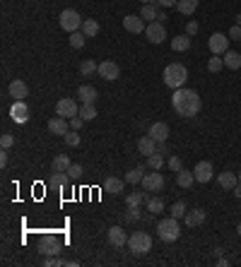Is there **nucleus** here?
Returning a JSON list of instances; mask_svg holds the SVG:
<instances>
[{
	"instance_id": "52",
	"label": "nucleus",
	"mask_w": 241,
	"mask_h": 267,
	"mask_svg": "<svg viewBox=\"0 0 241 267\" xmlns=\"http://www.w3.org/2000/svg\"><path fill=\"white\" fill-rule=\"evenodd\" d=\"M157 152L159 154H167V145H164V142H157Z\"/></svg>"
},
{
	"instance_id": "18",
	"label": "nucleus",
	"mask_w": 241,
	"mask_h": 267,
	"mask_svg": "<svg viewBox=\"0 0 241 267\" xmlns=\"http://www.w3.org/2000/svg\"><path fill=\"white\" fill-rule=\"evenodd\" d=\"M106 239H109V243L116 246V248H123V246L128 243V236H126V231L120 229V226H111L109 233H106Z\"/></svg>"
},
{
	"instance_id": "4",
	"label": "nucleus",
	"mask_w": 241,
	"mask_h": 267,
	"mask_svg": "<svg viewBox=\"0 0 241 267\" xmlns=\"http://www.w3.org/2000/svg\"><path fill=\"white\" fill-rule=\"evenodd\" d=\"M82 22L84 19L80 17V12L77 10H63L61 12V17H58V24H61V29H65L68 34H73V31H80L82 29Z\"/></svg>"
},
{
	"instance_id": "11",
	"label": "nucleus",
	"mask_w": 241,
	"mask_h": 267,
	"mask_svg": "<svg viewBox=\"0 0 241 267\" xmlns=\"http://www.w3.org/2000/svg\"><path fill=\"white\" fill-rule=\"evenodd\" d=\"M193 176H195V181H198V183H210V181H213V176H215L213 164H210V161H198L195 169H193Z\"/></svg>"
},
{
	"instance_id": "10",
	"label": "nucleus",
	"mask_w": 241,
	"mask_h": 267,
	"mask_svg": "<svg viewBox=\"0 0 241 267\" xmlns=\"http://www.w3.org/2000/svg\"><path fill=\"white\" fill-rule=\"evenodd\" d=\"M39 253L41 255H58L61 253V241L56 239V236H44V239L39 241Z\"/></svg>"
},
{
	"instance_id": "49",
	"label": "nucleus",
	"mask_w": 241,
	"mask_h": 267,
	"mask_svg": "<svg viewBox=\"0 0 241 267\" xmlns=\"http://www.w3.org/2000/svg\"><path fill=\"white\" fill-rule=\"evenodd\" d=\"M229 39H232V41H239L241 39V24H234V27L229 29Z\"/></svg>"
},
{
	"instance_id": "5",
	"label": "nucleus",
	"mask_w": 241,
	"mask_h": 267,
	"mask_svg": "<svg viewBox=\"0 0 241 267\" xmlns=\"http://www.w3.org/2000/svg\"><path fill=\"white\" fill-rule=\"evenodd\" d=\"M128 246L135 255H145V253L152 250V239H149V233H145V231H135L128 239Z\"/></svg>"
},
{
	"instance_id": "1",
	"label": "nucleus",
	"mask_w": 241,
	"mask_h": 267,
	"mask_svg": "<svg viewBox=\"0 0 241 267\" xmlns=\"http://www.w3.org/2000/svg\"><path fill=\"white\" fill-rule=\"evenodd\" d=\"M171 106H174V111L181 118H193V116L200 113L203 102H200V94L195 89L181 87V89H174V94H171Z\"/></svg>"
},
{
	"instance_id": "24",
	"label": "nucleus",
	"mask_w": 241,
	"mask_h": 267,
	"mask_svg": "<svg viewBox=\"0 0 241 267\" xmlns=\"http://www.w3.org/2000/svg\"><path fill=\"white\" fill-rule=\"evenodd\" d=\"M104 193H111V195L123 193V181H120V178H113V176H109V178L104 181Z\"/></svg>"
},
{
	"instance_id": "36",
	"label": "nucleus",
	"mask_w": 241,
	"mask_h": 267,
	"mask_svg": "<svg viewBox=\"0 0 241 267\" xmlns=\"http://www.w3.org/2000/svg\"><path fill=\"white\" fill-rule=\"evenodd\" d=\"M147 166L152 169V171H159V169L164 166V157H162L159 152H155V154H149V157H147Z\"/></svg>"
},
{
	"instance_id": "9",
	"label": "nucleus",
	"mask_w": 241,
	"mask_h": 267,
	"mask_svg": "<svg viewBox=\"0 0 241 267\" xmlns=\"http://www.w3.org/2000/svg\"><path fill=\"white\" fill-rule=\"evenodd\" d=\"M145 37H147L149 44H162L167 39V29H164L162 22H149L147 27H145Z\"/></svg>"
},
{
	"instance_id": "19",
	"label": "nucleus",
	"mask_w": 241,
	"mask_h": 267,
	"mask_svg": "<svg viewBox=\"0 0 241 267\" xmlns=\"http://www.w3.org/2000/svg\"><path fill=\"white\" fill-rule=\"evenodd\" d=\"M217 183L222 185L224 190H234V188L239 185V174H234V171H222V174L217 176Z\"/></svg>"
},
{
	"instance_id": "16",
	"label": "nucleus",
	"mask_w": 241,
	"mask_h": 267,
	"mask_svg": "<svg viewBox=\"0 0 241 267\" xmlns=\"http://www.w3.org/2000/svg\"><path fill=\"white\" fill-rule=\"evenodd\" d=\"M118 65L113 63V60H104V63H99V77H104V80H109V82H113V80H118Z\"/></svg>"
},
{
	"instance_id": "39",
	"label": "nucleus",
	"mask_w": 241,
	"mask_h": 267,
	"mask_svg": "<svg viewBox=\"0 0 241 267\" xmlns=\"http://www.w3.org/2000/svg\"><path fill=\"white\" fill-rule=\"evenodd\" d=\"M224 68V58H220V55H213L210 60H207V70L210 73H220Z\"/></svg>"
},
{
	"instance_id": "14",
	"label": "nucleus",
	"mask_w": 241,
	"mask_h": 267,
	"mask_svg": "<svg viewBox=\"0 0 241 267\" xmlns=\"http://www.w3.org/2000/svg\"><path fill=\"white\" fill-rule=\"evenodd\" d=\"M123 27L130 34H142L145 31V19L140 15H128V17H123Z\"/></svg>"
},
{
	"instance_id": "38",
	"label": "nucleus",
	"mask_w": 241,
	"mask_h": 267,
	"mask_svg": "<svg viewBox=\"0 0 241 267\" xmlns=\"http://www.w3.org/2000/svg\"><path fill=\"white\" fill-rule=\"evenodd\" d=\"M80 116H82L84 120L97 118V109H94V104H82V106H80Z\"/></svg>"
},
{
	"instance_id": "12",
	"label": "nucleus",
	"mask_w": 241,
	"mask_h": 267,
	"mask_svg": "<svg viewBox=\"0 0 241 267\" xmlns=\"http://www.w3.org/2000/svg\"><path fill=\"white\" fill-rule=\"evenodd\" d=\"M10 118L15 120V123H27L29 106L24 102H12V106H10Z\"/></svg>"
},
{
	"instance_id": "6",
	"label": "nucleus",
	"mask_w": 241,
	"mask_h": 267,
	"mask_svg": "<svg viewBox=\"0 0 241 267\" xmlns=\"http://www.w3.org/2000/svg\"><path fill=\"white\" fill-rule=\"evenodd\" d=\"M229 41H232V39L227 37V34H222V31H217V34H213V37L207 39V46H210V53H213V55H224L227 51H229Z\"/></svg>"
},
{
	"instance_id": "58",
	"label": "nucleus",
	"mask_w": 241,
	"mask_h": 267,
	"mask_svg": "<svg viewBox=\"0 0 241 267\" xmlns=\"http://www.w3.org/2000/svg\"><path fill=\"white\" fill-rule=\"evenodd\" d=\"M239 183H241V171H239Z\"/></svg>"
},
{
	"instance_id": "15",
	"label": "nucleus",
	"mask_w": 241,
	"mask_h": 267,
	"mask_svg": "<svg viewBox=\"0 0 241 267\" xmlns=\"http://www.w3.org/2000/svg\"><path fill=\"white\" fill-rule=\"evenodd\" d=\"M48 132L51 135H68L70 132V123L63 116H56V118L48 120Z\"/></svg>"
},
{
	"instance_id": "29",
	"label": "nucleus",
	"mask_w": 241,
	"mask_h": 267,
	"mask_svg": "<svg viewBox=\"0 0 241 267\" xmlns=\"http://www.w3.org/2000/svg\"><path fill=\"white\" fill-rule=\"evenodd\" d=\"M224 65H227L229 70H239L241 68V53H236V51H227V53H224Z\"/></svg>"
},
{
	"instance_id": "47",
	"label": "nucleus",
	"mask_w": 241,
	"mask_h": 267,
	"mask_svg": "<svg viewBox=\"0 0 241 267\" xmlns=\"http://www.w3.org/2000/svg\"><path fill=\"white\" fill-rule=\"evenodd\" d=\"M68 176H70V178H80V176H82V166L73 164L70 169H68Z\"/></svg>"
},
{
	"instance_id": "20",
	"label": "nucleus",
	"mask_w": 241,
	"mask_h": 267,
	"mask_svg": "<svg viewBox=\"0 0 241 267\" xmlns=\"http://www.w3.org/2000/svg\"><path fill=\"white\" fill-rule=\"evenodd\" d=\"M205 217H207V212L205 210H200V207H195V210H191V212H186V226H191V229H195V226H200L205 221Z\"/></svg>"
},
{
	"instance_id": "40",
	"label": "nucleus",
	"mask_w": 241,
	"mask_h": 267,
	"mask_svg": "<svg viewBox=\"0 0 241 267\" xmlns=\"http://www.w3.org/2000/svg\"><path fill=\"white\" fill-rule=\"evenodd\" d=\"M169 212H171V217H176V219L186 217V203H181V200H178V203H174V205H171V210H169Z\"/></svg>"
},
{
	"instance_id": "34",
	"label": "nucleus",
	"mask_w": 241,
	"mask_h": 267,
	"mask_svg": "<svg viewBox=\"0 0 241 267\" xmlns=\"http://www.w3.org/2000/svg\"><path fill=\"white\" fill-rule=\"evenodd\" d=\"M82 31H84V37H87V39H92V37L99 34V24H97L94 19H84V22H82Z\"/></svg>"
},
{
	"instance_id": "7",
	"label": "nucleus",
	"mask_w": 241,
	"mask_h": 267,
	"mask_svg": "<svg viewBox=\"0 0 241 267\" xmlns=\"http://www.w3.org/2000/svg\"><path fill=\"white\" fill-rule=\"evenodd\" d=\"M164 185H167V181H164V176L157 174V171H155V174H145V178H142L145 193H162Z\"/></svg>"
},
{
	"instance_id": "57",
	"label": "nucleus",
	"mask_w": 241,
	"mask_h": 267,
	"mask_svg": "<svg viewBox=\"0 0 241 267\" xmlns=\"http://www.w3.org/2000/svg\"><path fill=\"white\" fill-rule=\"evenodd\" d=\"M236 233H239V236H241V224H239V226H236Z\"/></svg>"
},
{
	"instance_id": "30",
	"label": "nucleus",
	"mask_w": 241,
	"mask_h": 267,
	"mask_svg": "<svg viewBox=\"0 0 241 267\" xmlns=\"http://www.w3.org/2000/svg\"><path fill=\"white\" fill-rule=\"evenodd\" d=\"M94 73H99V65L94 63L92 58H87V60L80 63V75H82V77H92Z\"/></svg>"
},
{
	"instance_id": "46",
	"label": "nucleus",
	"mask_w": 241,
	"mask_h": 267,
	"mask_svg": "<svg viewBox=\"0 0 241 267\" xmlns=\"http://www.w3.org/2000/svg\"><path fill=\"white\" fill-rule=\"evenodd\" d=\"M198 29H200V24L193 22V19H188V24H186V34H188V37H195V34H198Z\"/></svg>"
},
{
	"instance_id": "33",
	"label": "nucleus",
	"mask_w": 241,
	"mask_h": 267,
	"mask_svg": "<svg viewBox=\"0 0 241 267\" xmlns=\"http://www.w3.org/2000/svg\"><path fill=\"white\" fill-rule=\"evenodd\" d=\"M142 203H147V195L140 193V190H135V193H130L128 197H126V205H128V207H140Z\"/></svg>"
},
{
	"instance_id": "28",
	"label": "nucleus",
	"mask_w": 241,
	"mask_h": 267,
	"mask_svg": "<svg viewBox=\"0 0 241 267\" xmlns=\"http://www.w3.org/2000/svg\"><path fill=\"white\" fill-rule=\"evenodd\" d=\"M73 166V161H70V157H65V154H58L56 159H53V164H51V171H65L68 174V169Z\"/></svg>"
},
{
	"instance_id": "25",
	"label": "nucleus",
	"mask_w": 241,
	"mask_h": 267,
	"mask_svg": "<svg viewBox=\"0 0 241 267\" xmlns=\"http://www.w3.org/2000/svg\"><path fill=\"white\" fill-rule=\"evenodd\" d=\"M198 5H200V0H178L176 10L181 12V15H186V17H191L195 10H198Z\"/></svg>"
},
{
	"instance_id": "42",
	"label": "nucleus",
	"mask_w": 241,
	"mask_h": 267,
	"mask_svg": "<svg viewBox=\"0 0 241 267\" xmlns=\"http://www.w3.org/2000/svg\"><path fill=\"white\" fill-rule=\"evenodd\" d=\"M41 265L44 267H61V258H58V255H46V258L41 260Z\"/></svg>"
},
{
	"instance_id": "56",
	"label": "nucleus",
	"mask_w": 241,
	"mask_h": 267,
	"mask_svg": "<svg viewBox=\"0 0 241 267\" xmlns=\"http://www.w3.org/2000/svg\"><path fill=\"white\" fill-rule=\"evenodd\" d=\"M236 24H241V12H239V15H236Z\"/></svg>"
},
{
	"instance_id": "43",
	"label": "nucleus",
	"mask_w": 241,
	"mask_h": 267,
	"mask_svg": "<svg viewBox=\"0 0 241 267\" xmlns=\"http://www.w3.org/2000/svg\"><path fill=\"white\" fill-rule=\"evenodd\" d=\"M12 145H15V138H12L10 132H3V138H0V147H3V149H10Z\"/></svg>"
},
{
	"instance_id": "31",
	"label": "nucleus",
	"mask_w": 241,
	"mask_h": 267,
	"mask_svg": "<svg viewBox=\"0 0 241 267\" xmlns=\"http://www.w3.org/2000/svg\"><path fill=\"white\" fill-rule=\"evenodd\" d=\"M142 178H145V166H135V169H130L128 174H126V181H128L130 185L142 183Z\"/></svg>"
},
{
	"instance_id": "48",
	"label": "nucleus",
	"mask_w": 241,
	"mask_h": 267,
	"mask_svg": "<svg viewBox=\"0 0 241 267\" xmlns=\"http://www.w3.org/2000/svg\"><path fill=\"white\" fill-rule=\"evenodd\" d=\"M82 123H84L82 116H73V118H70V130H80L82 128Z\"/></svg>"
},
{
	"instance_id": "44",
	"label": "nucleus",
	"mask_w": 241,
	"mask_h": 267,
	"mask_svg": "<svg viewBox=\"0 0 241 267\" xmlns=\"http://www.w3.org/2000/svg\"><path fill=\"white\" fill-rule=\"evenodd\" d=\"M142 214H140V207H128V212H126V221H138Z\"/></svg>"
},
{
	"instance_id": "50",
	"label": "nucleus",
	"mask_w": 241,
	"mask_h": 267,
	"mask_svg": "<svg viewBox=\"0 0 241 267\" xmlns=\"http://www.w3.org/2000/svg\"><path fill=\"white\" fill-rule=\"evenodd\" d=\"M157 5L159 8H176L178 0H157Z\"/></svg>"
},
{
	"instance_id": "54",
	"label": "nucleus",
	"mask_w": 241,
	"mask_h": 267,
	"mask_svg": "<svg viewBox=\"0 0 241 267\" xmlns=\"http://www.w3.org/2000/svg\"><path fill=\"white\" fill-rule=\"evenodd\" d=\"M234 195H236V197H241V183L236 185V188H234Z\"/></svg>"
},
{
	"instance_id": "55",
	"label": "nucleus",
	"mask_w": 241,
	"mask_h": 267,
	"mask_svg": "<svg viewBox=\"0 0 241 267\" xmlns=\"http://www.w3.org/2000/svg\"><path fill=\"white\" fill-rule=\"evenodd\" d=\"M140 3H142V5H147V3H157V0H140Z\"/></svg>"
},
{
	"instance_id": "17",
	"label": "nucleus",
	"mask_w": 241,
	"mask_h": 267,
	"mask_svg": "<svg viewBox=\"0 0 241 267\" xmlns=\"http://www.w3.org/2000/svg\"><path fill=\"white\" fill-rule=\"evenodd\" d=\"M147 135L152 140H157V142H167L169 140V125L167 123H162V120H159V123H152Z\"/></svg>"
},
{
	"instance_id": "27",
	"label": "nucleus",
	"mask_w": 241,
	"mask_h": 267,
	"mask_svg": "<svg viewBox=\"0 0 241 267\" xmlns=\"http://www.w3.org/2000/svg\"><path fill=\"white\" fill-rule=\"evenodd\" d=\"M157 3H147V5H142V10H140V17L142 19H149V22H157Z\"/></svg>"
},
{
	"instance_id": "2",
	"label": "nucleus",
	"mask_w": 241,
	"mask_h": 267,
	"mask_svg": "<svg viewBox=\"0 0 241 267\" xmlns=\"http://www.w3.org/2000/svg\"><path fill=\"white\" fill-rule=\"evenodd\" d=\"M162 77H164V84H167V87L181 89L186 84V80H188V70H186V65H181V63H169L167 68H164Z\"/></svg>"
},
{
	"instance_id": "51",
	"label": "nucleus",
	"mask_w": 241,
	"mask_h": 267,
	"mask_svg": "<svg viewBox=\"0 0 241 267\" xmlns=\"http://www.w3.org/2000/svg\"><path fill=\"white\" fill-rule=\"evenodd\" d=\"M0 166H3V169L8 166V149H3V154H0Z\"/></svg>"
},
{
	"instance_id": "8",
	"label": "nucleus",
	"mask_w": 241,
	"mask_h": 267,
	"mask_svg": "<svg viewBox=\"0 0 241 267\" xmlns=\"http://www.w3.org/2000/svg\"><path fill=\"white\" fill-rule=\"evenodd\" d=\"M56 116H63V118H73V116H80V106L75 102L73 96H68V99H61L56 104Z\"/></svg>"
},
{
	"instance_id": "53",
	"label": "nucleus",
	"mask_w": 241,
	"mask_h": 267,
	"mask_svg": "<svg viewBox=\"0 0 241 267\" xmlns=\"http://www.w3.org/2000/svg\"><path fill=\"white\" fill-rule=\"evenodd\" d=\"M164 19H167V12H164V10H159V15H157V22H162V24H164Z\"/></svg>"
},
{
	"instance_id": "37",
	"label": "nucleus",
	"mask_w": 241,
	"mask_h": 267,
	"mask_svg": "<svg viewBox=\"0 0 241 267\" xmlns=\"http://www.w3.org/2000/svg\"><path fill=\"white\" fill-rule=\"evenodd\" d=\"M84 41H87V37H84L82 29L70 34V46H73V48H82V46H84Z\"/></svg>"
},
{
	"instance_id": "26",
	"label": "nucleus",
	"mask_w": 241,
	"mask_h": 267,
	"mask_svg": "<svg viewBox=\"0 0 241 267\" xmlns=\"http://www.w3.org/2000/svg\"><path fill=\"white\" fill-rule=\"evenodd\" d=\"M171 48H174L176 53H181V51H188V48H191V37H188V34L174 37V39H171Z\"/></svg>"
},
{
	"instance_id": "23",
	"label": "nucleus",
	"mask_w": 241,
	"mask_h": 267,
	"mask_svg": "<svg viewBox=\"0 0 241 267\" xmlns=\"http://www.w3.org/2000/svg\"><path fill=\"white\" fill-rule=\"evenodd\" d=\"M68 183H70V176H65V171H53L51 178H48V185H51V188H58V190L65 188Z\"/></svg>"
},
{
	"instance_id": "22",
	"label": "nucleus",
	"mask_w": 241,
	"mask_h": 267,
	"mask_svg": "<svg viewBox=\"0 0 241 267\" xmlns=\"http://www.w3.org/2000/svg\"><path fill=\"white\" fill-rule=\"evenodd\" d=\"M77 99L82 104H94L97 102V89H94L92 84H82V87L77 89Z\"/></svg>"
},
{
	"instance_id": "41",
	"label": "nucleus",
	"mask_w": 241,
	"mask_h": 267,
	"mask_svg": "<svg viewBox=\"0 0 241 267\" xmlns=\"http://www.w3.org/2000/svg\"><path fill=\"white\" fill-rule=\"evenodd\" d=\"M63 140H65L68 147H77V145H80V135H77V130H70L68 135H63Z\"/></svg>"
},
{
	"instance_id": "32",
	"label": "nucleus",
	"mask_w": 241,
	"mask_h": 267,
	"mask_svg": "<svg viewBox=\"0 0 241 267\" xmlns=\"http://www.w3.org/2000/svg\"><path fill=\"white\" fill-rule=\"evenodd\" d=\"M176 183L181 185V188H191V185L195 183L193 171H186V169H181V171H178V176H176Z\"/></svg>"
},
{
	"instance_id": "35",
	"label": "nucleus",
	"mask_w": 241,
	"mask_h": 267,
	"mask_svg": "<svg viewBox=\"0 0 241 267\" xmlns=\"http://www.w3.org/2000/svg\"><path fill=\"white\" fill-rule=\"evenodd\" d=\"M147 212L149 214H157V212H162L164 210V200L162 197H147Z\"/></svg>"
},
{
	"instance_id": "21",
	"label": "nucleus",
	"mask_w": 241,
	"mask_h": 267,
	"mask_svg": "<svg viewBox=\"0 0 241 267\" xmlns=\"http://www.w3.org/2000/svg\"><path fill=\"white\" fill-rule=\"evenodd\" d=\"M138 152H140V154H145V157L155 154V152H157V140H152L149 135L140 138V140H138Z\"/></svg>"
},
{
	"instance_id": "3",
	"label": "nucleus",
	"mask_w": 241,
	"mask_h": 267,
	"mask_svg": "<svg viewBox=\"0 0 241 267\" xmlns=\"http://www.w3.org/2000/svg\"><path fill=\"white\" fill-rule=\"evenodd\" d=\"M157 233H159V239L164 241V243H174V241H178V236H181V226H178V219H176V217L162 219V221L157 224Z\"/></svg>"
},
{
	"instance_id": "45",
	"label": "nucleus",
	"mask_w": 241,
	"mask_h": 267,
	"mask_svg": "<svg viewBox=\"0 0 241 267\" xmlns=\"http://www.w3.org/2000/svg\"><path fill=\"white\" fill-rule=\"evenodd\" d=\"M169 169L178 174V171L184 169V161H181V157H169Z\"/></svg>"
},
{
	"instance_id": "13",
	"label": "nucleus",
	"mask_w": 241,
	"mask_h": 267,
	"mask_svg": "<svg viewBox=\"0 0 241 267\" xmlns=\"http://www.w3.org/2000/svg\"><path fill=\"white\" fill-rule=\"evenodd\" d=\"M10 96L15 99V102H24L29 96V87L24 80H12L10 82Z\"/></svg>"
}]
</instances>
